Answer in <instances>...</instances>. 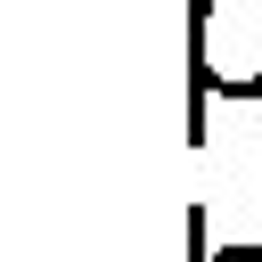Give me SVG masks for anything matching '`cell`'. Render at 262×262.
I'll return each mask as SVG.
<instances>
[{
  "label": "cell",
  "instance_id": "1",
  "mask_svg": "<svg viewBox=\"0 0 262 262\" xmlns=\"http://www.w3.org/2000/svg\"><path fill=\"white\" fill-rule=\"evenodd\" d=\"M188 147L205 139V98H262V0H188Z\"/></svg>",
  "mask_w": 262,
  "mask_h": 262
},
{
  "label": "cell",
  "instance_id": "2",
  "mask_svg": "<svg viewBox=\"0 0 262 262\" xmlns=\"http://www.w3.org/2000/svg\"><path fill=\"white\" fill-rule=\"evenodd\" d=\"M188 262H262V246H221V254H205V221L188 213Z\"/></svg>",
  "mask_w": 262,
  "mask_h": 262
}]
</instances>
